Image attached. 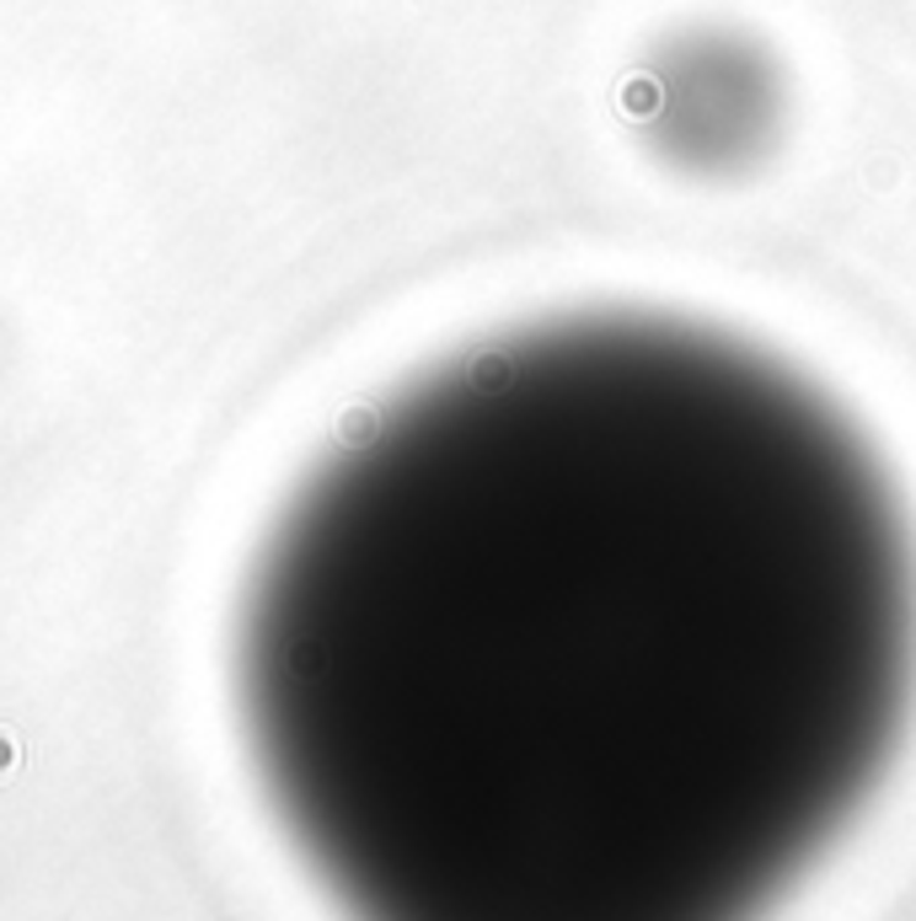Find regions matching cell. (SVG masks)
Instances as JSON below:
<instances>
[{
    "label": "cell",
    "instance_id": "6da1fadb",
    "mask_svg": "<svg viewBox=\"0 0 916 921\" xmlns=\"http://www.w3.org/2000/svg\"><path fill=\"white\" fill-rule=\"evenodd\" d=\"M236 708L343 921H767L912 728V515L778 354L530 322L306 477Z\"/></svg>",
    "mask_w": 916,
    "mask_h": 921
},
{
    "label": "cell",
    "instance_id": "7a4b0ae2",
    "mask_svg": "<svg viewBox=\"0 0 916 921\" xmlns=\"http://www.w3.org/2000/svg\"><path fill=\"white\" fill-rule=\"evenodd\" d=\"M633 113L675 172L734 177L772 156L787 119V81L750 33L686 27L638 70Z\"/></svg>",
    "mask_w": 916,
    "mask_h": 921
}]
</instances>
